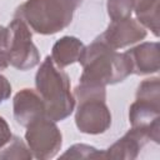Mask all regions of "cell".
Wrapping results in <instances>:
<instances>
[{
    "mask_svg": "<svg viewBox=\"0 0 160 160\" xmlns=\"http://www.w3.org/2000/svg\"><path fill=\"white\" fill-rule=\"evenodd\" d=\"M8 54L9 64L18 70L25 71L40 62V52L32 42L30 28L19 18H14L8 25Z\"/></svg>",
    "mask_w": 160,
    "mask_h": 160,
    "instance_id": "8992f818",
    "label": "cell"
},
{
    "mask_svg": "<svg viewBox=\"0 0 160 160\" xmlns=\"http://www.w3.org/2000/svg\"><path fill=\"white\" fill-rule=\"evenodd\" d=\"M81 2L82 0H26L16 9L15 18L21 19L36 34L52 35L71 24Z\"/></svg>",
    "mask_w": 160,
    "mask_h": 160,
    "instance_id": "3957f363",
    "label": "cell"
},
{
    "mask_svg": "<svg viewBox=\"0 0 160 160\" xmlns=\"http://www.w3.org/2000/svg\"><path fill=\"white\" fill-rule=\"evenodd\" d=\"M25 140L35 159L48 160L61 149L62 134L55 121L44 116L26 126Z\"/></svg>",
    "mask_w": 160,
    "mask_h": 160,
    "instance_id": "52a82bcc",
    "label": "cell"
},
{
    "mask_svg": "<svg viewBox=\"0 0 160 160\" xmlns=\"http://www.w3.org/2000/svg\"><path fill=\"white\" fill-rule=\"evenodd\" d=\"M108 15L112 20H121L131 16L134 0H108Z\"/></svg>",
    "mask_w": 160,
    "mask_h": 160,
    "instance_id": "9a60e30c",
    "label": "cell"
},
{
    "mask_svg": "<svg viewBox=\"0 0 160 160\" xmlns=\"http://www.w3.org/2000/svg\"><path fill=\"white\" fill-rule=\"evenodd\" d=\"M11 138H12V134L8 121L2 116H0V150L11 140Z\"/></svg>",
    "mask_w": 160,
    "mask_h": 160,
    "instance_id": "ac0fdd59",
    "label": "cell"
},
{
    "mask_svg": "<svg viewBox=\"0 0 160 160\" xmlns=\"http://www.w3.org/2000/svg\"><path fill=\"white\" fill-rule=\"evenodd\" d=\"M11 95V85L9 80L0 74V104L6 101Z\"/></svg>",
    "mask_w": 160,
    "mask_h": 160,
    "instance_id": "d6986e66",
    "label": "cell"
},
{
    "mask_svg": "<svg viewBox=\"0 0 160 160\" xmlns=\"http://www.w3.org/2000/svg\"><path fill=\"white\" fill-rule=\"evenodd\" d=\"M99 36L110 48L118 50L144 40L146 36V30L136 19L130 16L126 19L110 21L106 30Z\"/></svg>",
    "mask_w": 160,
    "mask_h": 160,
    "instance_id": "ba28073f",
    "label": "cell"
},
{
    "mask_svg": "<svg viewBox=\"0 0 160 160\" xmlns=\"http://www.w3.org/2000/svg\"><path fill=\"white\" fill-rule=\"evenodd\" d=\"M131 128L142 130L150 140L159 144L160 139V79L142 80L136 90V100L129 108Z\"/></svg>",
    "mask_w": 160,
    "mask_h": 160,
    "instance_id": "5b68a950",
    "label": "cell"
},
{
    "mask_svg": "<svg viewBox=\"0 0 160 160\" xmlns=\"http://www.w3.org/2000/svg\"><path fill=\"white\" fill-rule=\"evenodd\" d=\"M8 28L0 25V70H5L9 66V54H8Z\"/></svg>",
    "mask_w": 160,
    "mask_h": 160,
    "instance_id": "e0dca14e",
    "label": "cell"
},
{
    "mask_svg": "<svg viewBox=\"0 0 160 160\" xmlns=\"http://www.w3.org/2000/svg\"><path fill=\"white\" fill-rule=\"evenodd\" d=\"M148 141H150V138L145 131L131 128L124 136L118 139V141L104 150V158L124 160L136 159L140 150Z\"/></svg>",
    "mask_w": 160,
    "mask_h": 160,
    "instance_id": "8fae6325",
    "label": "cell"
},
{
    "mask_svg": "<svg viewBox=\"0 0 160 160\" xmlns=\"http://www.w3.org/2000/svg\"><path fill=\"white\" fill-rule=\"evenodd\" d=\"M82 66L80 84L88 85H114L124 81L131 71V65L125 52H118L104 42L100 36L85 46L79 60Z\"/></svg>",
    "mask_w": 160,
    "mask_h": 160,
    "instance_id": "6da1fadb",
    "label": "cell"
},
{
    "mask_svg": "<svg viewBox=\"0 0 160 160\" xmlns=\"http://www.w3.org/2000/svg\"><path fill=\"white\" fill-rule=\"evenodd\" d=\"M125 54L130 60L132 74L149 75L160 69V45L158 41L139 44L126 50Z\"/></svg>",
    "mask_w": 160,
    "mask_h": 160,
    "instance_id": "30bf717a",
    "label": "cell"
},
{
    "mask_svg": "<svg viewBox=\"0 0 160 160\" xmlns=\"http://www.w3.org/2000/svg\"><path fill=\"white\" fill-rule=\"evenodd\" d=\"M74 98L78 100L75 125L80 132L99 135L110 128L111 112L106 105V86L79 82Z\"/></svg>",
    "mask_w": 160,
    "mask_h": 160,
    "instance_id": "277c9868",
    "label": "cell"
},
{
    "mask_svg": "<svg viewBox=\"0 0 160 160\" xmlns=\"http://www.w3.org/2000/svg\"><path fill=\"white\" fill-rule=\"evenodd\" d=\"M85 45L75 36H62L60 38L51 49V59L55 65L60 69H64L74 62H79Z\"/></svg>",
    "mask_w": 160,
    "mask_h": 160,
    "instance_id": "7c38bea8",
    "label": "cell"
},
{
    "mask_svg": "<svg viewBox=\"0 0 160 160\" xmlns=\"http://www.w3.org/2000/svg\"><path fill=\"white\" fill-rule=\"evenodd\" d=\"M35 88L44 101L46 118L62 121L75 108V98L70 90V79L48 55L35 75Z\"/></svg>",
    "mask_w": 160,
    "mask_h": 160,
    "instance_id": "7a4b0ae2",
    "label": "cell"
},
{
    "mask_svg": "<svg viewBox=\"0 0 160 160\" xmlns=\"http://www.w3.org/2000/svg\"><path fill=\"white\" fill-rule=\"evenodd\" d=\"M31 158H32V154L28 144H25L19 136H15V135H12L11 140L0 151V159H4V160H11V159L29 160Z\"/></svg>",
    "mask_w": 160,
    "mask_h": 160,
    "instance_id": "5bb4252c",
    "label": "cell"
},
{
    "mask_svg": "<svg viewBox=\"0 0 160 160\" xmlns=\"http://www.w3.org/2000/svg\"><path fill=\"white\" fill-rule=\"evenodd\" d=\"M12 109L16 122L24 128H26L32 121L46 116L42 99L36 90L29 88L21 89L15 94Z\"/></svg>",
    "mask_w": 160,
    "mask_h": 160,
    "instance_id": "9c48e42d",
    "label": "cell"
},
{
    "mask_svg": "<svg viewBox=\"0 0 160 160\" xmlns=\"http://www.w3.org/2000/svg\"><path fill=\"white\" fill-rule=\"evenodd\" d=\"M159 2L160 0H134L136 20L146 29L159 36Z\"/></svg>",
    "mask_w": 160,
    "mask_h": 160,
    "instance_id": "4fadbf2b",
    "label": "cell"
},
{
    "mask_svg": "<svg viewBox=\"0 0 160 160\" xmlns=\"http://www.w3.org/2000/svg\"><path fill=\"white\" fill-rule=\"evenodd\" d=\"M75 158V159H88V158H104V151L98 150L94 146L85 145V144H75L68 149L61 158Z\"/></svg>",
    "mask_w": 160,
    "mask_h": 160,
    "instance_id": "2e32d148",
    "label": "cell"
}]
</instances>
